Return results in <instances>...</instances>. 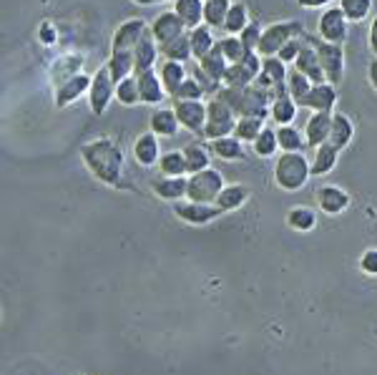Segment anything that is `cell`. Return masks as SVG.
I'll return each mask as SVG.
<instances>
[{
    "mask_svg": "<svg viewBox=\"0 0 377 375\" xmlns=\"http://www.w3.org/2000/svg\"><path fill=\"white\" fill-rule=\"evenodd\" d=\"M292 66L299 71V73L307 76L312 83H324V81H327V76H324V71H322V63H319V56H317V51H314L312 41L307 38V33H304L302 51H299L297 61H294Z\"/></svg>",
    "mask_w": 377,
    "mask_h": 375,
    "instance_id": "15",
    "label": "cell"
},
{
    "mask_svg": "<svg viewBox=\"0 0 377 375\" xmlns=\"http://www.w3.org/2000/svg\"><path fill=\"white\" fill-rule=\"evenodd\" d=\"M111 98H116V81H113L111 71H108V63H103L93 73V81H91L88 88V106L93 111V116H103Z\"/></svg>",
    "mask_w": 377,
    "mask_h": 375,
    "instance_id": "7",
    "label": "cell"
},
{
    "mask_svg": "<svg viewBox=\"0 0 377 375\" xmlns=\"http://www.w3.org/2000/svg\"><path fill=\"white\" fill-rule=\"evenodd\" d=\"M312 81L307 78V76L304 73H299L297 68H289V76H287V88H289V96L294 98V101H297V106L302 108L304 106V98H307V93L312 91Z\"/></svg>",
    "mask_w": 377,
    "mask_h": 375,
    "instance_id": "40",
    "label": "cell"
},
{
    "mask_svg": "<svg viewBox=\"0 0 377 375\" xmlns=\"http://www.w3.org/2000/svg\"><path fill=\"white\" fill-rule=\"evenodd\" d=\"M136 78H138V91H141V103H146V106H159L169 96L156 68L141 71V73H136Z\"/></svg>",
    "mask_w": 377,
    "mask_h": 375,
    "instance_id": "16",
    "label": "cell"
},
{
    "mask_svg": "<svg viewBox=\"0 0 377 375\" xmlns=\"http://www.w3.org/2000/svg\"><path fill=\"white\" fill-rule=\"evenodd\" d=\"M161 56H164L166 61H179V63L192 61L194 51H192V36H189V31L181 33L179 38H174V41H169V43L161 46Z\"/></svg>",
    "mask_w": 377,
    "mask_h": 375,
    "instance_id": "29",
    "label": "cell"
},
{
    "mask_svg": "<svg viewBox=\"0 0 377 375\" xmlns=\"http://www.w3.org/2000/svg\"><path fill=\"white\" fill-rule=\"evenodd\" d=\"M197 63H199V71H202L204 76H209L214 83L224 86V73H227V68H229V61H227V56L222 53L219 43H217V48H214L212 53H207L202 61H197Z\"/></svg>",
    "mask_w": 377,
    "mask_h": 375,
    "instance_id": "26",
    "label": "cell"
},
{
    "mask_svg": "<svg viewBox=\"0 0 377 375\" xmlns=\"http://www.w3.org/2000/svg\"><path fill=\"white\" fill-rule=\"evenodd\" d=\"M302 46H304V33L302 36H297V38H292V41H289V43L284 46L279 53H277V58L284 61V63H294L297 56H299V51H302Z\"/></svg>",
    "mask_w": 377,
    "mask_h": 375,
    "instance_id": "49",
    "label": "cell"
},
{
    "mask_svg": "<svg viewBox=\"0 0 377 375\" xmlns=\"http://www.w3.org/2000/svg\"><path fill=\"white\" fill-rule=\"evenodd\" d=\"M219 48H222V53L227 56L229 63H242L244 61V56L249 53V51L244 48V43H242L239 36H227L219 41Z\"/></svg>",
    "mask_w": 377,
    "mask_h": 375,
    "instance_id": "47",
    "label": "cell"
},
{
    "mask_svg": "<svg viewBox=\"0 0 377 375\" xmlns=\"http://www.w3.org/2000/svg\"><path fill=\"white\" fill-rule=\"evenodd\" d=\"M227 187L222 172L217 169H204V172L189 174V192L186 199L189 202H202V204H217V197L222 194V189Z\"/></svg>",
    "mask_w": 377,
    "mask_h": 375,
    "instance_id": "4",
    "label": "cell"
},
{
    "mask_svg": "<svg viewBox=\"0 0 377 375\" xmlns=\"http://www.w3.org/2000/svg\"><path fill=\"white\" fill-rule=\"evenodd\" d=\"M332 0H297L299 8H307V11H319V8H329Z\"/></svg>",
    "mask_w": 377,
    "mask_h": 375,
    "instance_id": "52",
    "label": "cell"
},
{
    "mask_svg": "<svg viewBox=\"0 0 377 375\" xmlns=\"http://www.w3.org/2000/svg\"><path fill=\"white\" fill-rule=\"evenodd\" d=\"M262 33H264V28L259 26L257 21H252L249 26L244 28V31L239 33V38H242V43H244V48L249 51H257L259 48V41H262Z\"/></svg>",
    "mask_w": 377,
    "mask_h": 375,
    "instance_id": "48",
    "label": "cell"
},
{
    "mask_svg": "<svg viewBox=\"0 0 377 375\" xmlns=\"http://www.w3.org/2000/svg\"><path fill=\"white\" fill-rule=\"evenodd\" d=\"M91 81H93V76H88V73H76V76H71V78H66L63 83H58V86H56V93H53L56 108L71 106V103L78 101V98L83 96V93H88Z\"/></svg>",
    "mask_w": 377,
    "mask_h": 375,
    "instance_id": "11",
    "label": "cell"
},
{
    "mask_svg": "<svg viewBox=\"0 0 377 375\" xmlns=\"http://www.w3.org/2000/svg\"><path fill=\"white\" fill-rule=\"evenodd\" d=\"M161 56V46L159 41L154 38V33H151V28L144 33V38L136 43V48H133V61H136V73H141V71H149V68H156V61H159Z\"/></svg>",
    "mask_w": 377,
    "mask_h": 375,
    "instance_id": "19",
    "label": "cell"
},
{
    "mask_svg": "<svg viewBox=\"0 0 377 375\" xmlns=\"http://www.w3.org/2000/svg\"><path fill=\"white\" fill-rule=\"evenodd\" d=\"M317 36L329 43L345 46L347 36H350V21L342 13L340 6H329L322 11V16L317 18Z\"/></svg>",
    "mask_w": 377,
    "mask_h": 375,
    "instance_id": "8",
    "label": "cell"
},
{
    "mask_svg": "<svg viewBox=\"0 0 377 375\" xmlns=\"http://www.w3.org/2000/svg\"><path fill=\"white\" fill-rule=\"evenodd\" d=\"M214 28H209L207 23H202V26L192 28L189 31V36H192V51H194V58L202 61L207 53H212L214 48H217V38H214Z\"/></svg>",
    "mask_w": 377,
    "mask_h": 375,
    "instance_id": "30",
    "label": "cell"
},
{
    "mask_svg": "<svg viewBox=\"0 0 377 375\" xmlns=\"http://www.w3.org/2000/svg\"><path fill=\"white\" fill-rule=\"evenodd\" d=\"M297 101H294L289 93H284V96H277L274 101H272L269 106V118L277 123V126H284V123H292L294 118H297Z\"/></svg>",
    "mask_w": 377,
    "mask_h": 375,
    "instance_id": "31",
    "label": "cell"
},
{
    "mask_svg": "<svg viewBox=\"0 0 377 375\" xmlns=\"http://www.w3.org/2000/svg\"><path fill=\"white\" fill-rule=\"evenodd\" d=\"M335 106H337V86L324 81V83H314L312 91L304 98L302 108H309V111H335Z\"/></svg>",
    "mask_w": 377,
    "mask_h": 375,
    "instance_id": "20",
    "label": "cell"
},
{
    "mask_svg": "<svg viewBox=\"0 0 377 375\" xmlns=\"http://www.w3.org/2000/svg\"><path fill=\"white\" fill-rule=\"evenodd\" d=\"M302 26H299L297 21H282V23H272V26L264 28V33H262V41H259V48H257V53L262 56V58H267V56H277L284 46L292 41V38L302 36Z\"/></svg>",
    "mask_w": 377,
    "mask_h": 375,
    "instance_id": "5",
    "label": "cell"
},
{
    "mask_svg": "<svg viewBox=\"0 0 377 375\" xmlns=\"http://www.w3.org/2000/svg\"><path fill=\"white\" fill-rule=\"evenodd\" d=\"M179 123L192 134H204L207 129V103L204 101H171Z\"/></svg>",
    "mask_w": 377,
    "mask_h": 375,
    "instance_id": "10",
    "label": "cell"
},
{
    "mask_svg": "<svg viewBox=\"0 0 377 375\" xmlns=\"http://www.w3.org/2000/svg\"><path fill=\"white\" fill-rule=\"evenodd\" d=\"M337 159H340V149H337V146H332L329 141L317 146V149H314V156L309 159L312 177H324V174H329L337 166Z\"/></svg>",
    "mask_w": 377,
    "mask_h": 375,
    "instance_id": "23",
    "label": "cell"
},
{
    "mask_svg": "<svg viewBox=\"0 0 377 375\" xmlns=\"http://www.w3.org/2000/svg\"><path fill=\"white\" fill-rule=\"evenodd\" d=\"M133 3H136V6H154L156 0H133Z\"/></svg>",
    "mask_w": 377,
    "mask_h": 375,
    "instance_id": "55",
    "label": "cell"
},
{
    "mask_svg": "<svg viewBox=\"0 0 377 375\" xmlns=\"http://www.w3.org/2000/svg\"><path fill=\"white\" fill-rule=\"evenodd\" d=\"M156 3H166V0H156Z\"/></svg>",
    "mask_w": 377,
    "mask_h": 375,
    "instance_id": "56",
    "label": "cell"
},
{
    "mask_svg": "<svg viewBox=\"0 0 377 375\" xmlns=\"http://www.w3.org/2000/svg\"><path fill=\"white\" fill-rule=\"evenodd\" d=\"M252 151H254L259 159H272V156L279 151V139H277V129L272 126H264L262 134L252 141Z\"/></svg>",
    "mask_w": 377,
    "mask_h": 375,
    "instance_id": "38",
    "label": "cell"
},
{
    "mask_svg": "<svg viewBox=\"0 0 377 375\" xmlns=\"http://www.w3.org/2000/svg\"><path fill=\"white\" fill-rule=\"evenodd\" d=\"M337 6L342 8V13H345L350 23H362V21H367V16H370L372 0H340Z\"/></svg>",
    "mask_w": 377,
    "mask_h": 375,
    "instance_id": "44",
    "label": "cell"
},
{
    "mask_svg": "<svg viewBox=\"0 0 377 375\" xmlns=\"http://www.w3.org/2000/svg\"><path fill=\"white\" fill-rule=\"evenodd\" d=\"M237 113L234 108L229 106L224 98L214 96L212 101L207 103V129H204V139L214 141V139H222V136H232L234 134V126H237Z\"/></svg>",
    "mask_w": 377,
    "mask_h": 375,
    "instance_id": "3",
    "label": "cell"
},
{
    "mask_svg": "<svg viewBox=\"0 0 377 375\" xmlns=\"http://www.w3.org/2000/svg\"><path fill=\"white\" fill-rule=\"evenodd\" d=\"M159 174L161 177H189L184 151H166V154H161Z\"/></svg>",
    "mask_w": 377,
    "mask_h": 375,
    "instance_id": "35",
    "label": "cell"
},
{
    "mask_svg": "<svg viewBox=\"0 0 377 375\" xmlns=\"http://www.w3.org/2000/svg\"><path fill=\"white\" fill-rule=\"evenodd\" d=\"M38 38H41L43 46H53L56 43V28H53V23H43L41 31H38Z\"/></svg>",
    "mask_w": 377,
    "mask_h": 375,
    "instance_id": "51",
    "label": "cell"
},
{
    "mask_svg": "<svg viewBox=\"0 0 377 375\" xmlns=\"http://www.w3.org/2000/svg\"><path fill=\"white\" fill-rule=\"evenodd\" d=\"M174 215L181 222H189V225H209L217 217L224 215L222 207L217 204H202V202H174Z\"/></svg>",
    "mask_w": 377,
    "mask_h": 375,
    "instance_id": "9",
    "label": "cell"
},
{
    "mask_svg": "<svg viewBox=\"0 0 377 375\" xmlns=\"http://www.w3.org/2000/svg\"><path fill=\"white\" fill-rule=\"evenodd\" d=\"M146 31H149V26H146V21H141V18H131V21H123L121 26L113 31L111 51H133V48H136L138 41L144 38Z\"/></svg>",
    "mask_w": 377,
    "mask_h": 375,
    "instance_id": "13",
    "label": "cell"
},
{
    "mask_svg": "<svg viewBox=\"0 0 377 375\" xmlns=\"http://www.w3.org/2000/svg\"><path fill=\"white\" fill-rule=\"evenodd\" d=\"M355 139V123L347 113H335L332 118V131H329V144L337 146L340 151H345L347 146Z\"/></svg>",
    "mask_w": 377,
    "mask_h": 375,
    "instance_id": "24",
    "label": "cell"
},
{
    "mask_svg": "<svg viewBox=\"0 0 377 375\" xmlns=\"http://www.w3.org/2000/svg\"><path fill=\"white\" fill-rule=\"evenodd\" d=\"M151 189L159 199L166 202H179L189 192V177H159L151 182Z\"/></svg>",
    "mask_w": 377,
    "mask_h": 375,
    "instance_id": "22",
    "label": "cell"
},
{
    "mask_svg": "<svg viewBox=\"0 0 377 375\" xmlns=\"http://www.w3.org/2000/svg\"><path fill=\"white\" fill-rule=\"evenodd\" d=\"M317 199V207L324 212V215H342V212L350 207V194L345 189L335 187V184H324V187L317 189L314 194Z\"/></svg>",
    "mask_w": 377,
    "mask_h": 375,
    "instance_id": "17",
    "label": "cell"
},
{
    "mask_svg": "<svg viewBox=\"0 0 377 375\" xmlns=\"http://www.w3.org/2000/svg\"><path fill=\"white\" fill-rule=\"evenodd\" d=\"M81 159L98 182L121 187L123 182V151L111 139H93L81 146Z\"/></svg>",
    "mask_w": 377,
    "mask_h": 375,
    "instance_id": "1",
    "label": "cell"
},
{
    "mask_svg": "<svg viewBox=\"0 0 377 375\" xmlns=\"http://www.w3.org/2000/svg\"><path fill=\"white\" fill-rule=\"evenodd\" d=\"M133 159L138 161L141 166H159L161 159V149H159V136L154 131H144L138 134L136 141H133Z\"/></svg>",
    "mask_w": 377,
    "mask_h": 375,
    "instance_id": "18",
    "label": "cell"
},
{
    "mask_svg": "<svg viewBox=\"0 0 377 375\" xmlns=\"http://www.w3.org/2000/svg\"><path fill=\"white\" fill-rule=\"evenodd\" d=\"M257 78V73L249 68V66L242 61V63H229L227 73H224V86L229 88H247L252 86Z\"/></svg>",
    "mask_w": 377,
    "mask_h": 375,
    "instance_id": "36",
    "label": "cell"
},
{
    "mask_svg": "<svg viewBox=\"0 0 377 375\" xmlns=\"http://www.w3.org/2000/svg\"><path fill=\"white\" fill-rule=\"evenodd\" d=\"M287 225L297 232H309L317 225V217H314V212L307 210V207H294V210L287 212Z\"/></svg>",
    "mask_w": 377,
    "mask_h": 375,
    "instance_id": "45",
    "label": "cell"
},
{
    "mask_svg": "<svg viewBox=\"0 0 377 375\" xmlns=\"http://www.w3.org/2000/svg\"><path fill=\"white\" fill-rule=\"evenodd\" d=\"M232 3L234 0H204V23L209 28H224Z\"/></svg>",
    "mask_w": 377,
    "mask_h": 375,
    "instance_id": "39",
    "label": "cell"
},
{
    "mask_svg": "<svg viewBox=\"0 0 377 375\" xmlns=\"http://www.w3.org/2000/svg\"><path fill=\"white\" fill-rule=\"evenodd\" d=\"M307 38L312 41L314 51L319 56V63H322V71L327 76L329 83L340 86L342 78H345V48L337 43H329V41H322V38H314L307 33Z\"/></svg>",
    "mask_w": 377,
    "mask_h": 375,
    "instance_id": "6",
    "label": "cell"
},
{
    "mask_svg": "<svg viewBox=\"0 0 377 375\" xmlns=\"http://www.w3.org/2000/svg\"><path fill=\"white\" fill-rule=\"evenodd\" d=\"M209 154H212V149H207V146L199 144V141L186 146L184 156H186V166H189V174H197V172L209 169V159H212Z\"/></svg>",
    "mask_w": 377,
    "mask_h": 375,
    "instance_id": "41",
    "label": "cell"
},
{
    "mask_svg": "<svg viewBox=\"0 0 377 375\" xmlns=\"http://www.w3.org/2000/svg\"><path fill=\"white\" fill-rule=\"evenodd\" d=\"M174 11L184 21L186 31L204 23V0H174Z\"/></svg>",
    "mask_w": 377,
    "mask_h": 375,
    "instance_id": "28",
    "label": "cell"
},
{
    "mask_svg": "<svg viewBox=\"0 0 377 375\" xmlns=\"http://www.w3.org/2000/svg\"><path fill=\"white\" fill-rule=\"evenodd\" d=\"M249 23H252V18H249L247 3L234 0L232 8H229V13H227V21H224V33H227V36H239Z\"/></svg>",
    "mask_w": 377,
    "mask_h": 375,
    "instance_id": "33",
    "label": "cell"
},
{
    "mask_svg": "<svg viewBox=\"0 0 377 375\" xmlns=\"http://www.w3.org/2000/svg\"><path fill=\"white\" fill-rule=\"evenodd\" d=\"M209 149H212V154L219 156L222 161H242L244 159V154H247L244 141H239L234 134L209 141Z\"/></svg>",
    "mask_w": 377,
    "mask_h": 375,
    "instance_id": "25",
    "label": "cell"
},
{
    "mask_svg": "<svg viewBox=\"0 0 377 375\" xmlns=\"http://www.w3.org/2000/svg\"><path fill=\"white\" fill-rule=\"evenodd\" d=\"M277 139H279V151H302L307 146V139L294 123L277 126Z\"/></svg>",
    "mask_w": 377,
    "mask_h": 375,
    "instance_id": "37",
    "label": "cell"
},
{
    "mask_svg": "<svg viewBox=\"0 0 377 375\" xmlns=\"http://www.w3.org/2000/svg\"><path fill=\"white\" fill-rule=\"evenodd\" d=\"M312 177V166L302 151H282L274 164V182L284 192H299Z\"/></svg>",
    "mask_w": 377,
    "mask_h": 375,
    "instance_id": "2",
    "label": "cell"
},
{
    "mask_svg": "<svg viewBox=\"0 0 377 375\" xmlns=\"http://www.w3.org/2000/svg\"><path fill=\"white\" fill-rule=\"evenodd\" d=\"M116 101L123 103V106H138V103H141V91H138L136 73L116 83Z\"/></svg>",
    "mask_w": 377,
    "mask_h": 375,
    "instance_id": "43",
    "label": "cell"
},
{
    "mask_svg": "<svg viewBox=\"0 0 377 375\" xmlns=\"http://www.w3.org/2000/svg\"><path fill=\"white\" fill-rule=\"evenodd\" d=\"M367 41H370V51H372V56H375V58H377V16L370 21V38H367Z\"/></svg>",
    "mask_w": 377,
    "mask_h": 375,
    "instance_id": "54",
    "label": "cell"
},
{
    "mask_svg": "<svg viewBox=\"0 0 377 375\" xmlns=\"http://www.w3.org/2000/svg\"><path fill=\"white\" fill-rule=\"evenodd\" d=\"M262 129H264V118H259V116H239V118H237V126H234V136H237L239 141L252 144V141H254L257 136L262 134Z\"/></svg>",
    "mask_w": 377,
    "mask_h": 375,
    "instance_id": "42",
    "label": "cell"
},
{
    "mask_svg": "<svg viewBox=\"0 0 377 375\" xmlns=\"http://www.w3.org/2000/svg\"><path fill=\"white\" fill-rule=\"evenodd\" d=\"M360 267L367 274H377V250H367L360 257Z\"/></svg>",
    "mask_w": 377,
    "mask_h": 375,
    "instance_id": "50",
    "label": "cell"
},
{
    "mask_svg": "<svg viewBox=\"0 0 377 375\" xmlns=\"http://www.w3.org/2000/svg\"><path fill=\"white\" fill-rule=\"evenodd\" d=\"M367 81H370L372 91L377 93V58L372 56V61L367 63Z\"/></svg>",
    "mask_w": 377,
    "mask_h": 375,
    "instance_id": "53",
    "label": "cell"
},
{
    "mask_svg": "<svg viewBox=\"0 0 377 375\" xmlns=\"http://www.w3.org/2000/svg\"><path fill=\"white\" fill-rule=\"evenodd\" d=\"M106 63H108V71H111V76H113V81H116V83L136 73L133 51H111V58H108Z\"/></svg>",
    "mask_w": 377,
    "mask_h": 375,
    "instance_id": "34",
    "label": "cell"
},
{
    "mask_svg": "<svg viewBox=\"0 0 377 375\" xmlns=\"http://www.w3.org/2000/svg\"><path fill=\"white\" fill-rule=\"evenodd\" d=\"M159 76H161V83H164L169 96L181 86V83H184L186 78H189L184 63H179V61H166V58L161 61V66H159Z\"/></svg>",
    "mask_w": 377,
    "mask_h": 375,
    "instance_id": "32",
    "label": "cell"
},
{
    "mask_svg": "<svg viewBox=\"0 0 377 375\" xmlns=\"http://www.w3.org/2000/svg\"><path fill=\"white\" fill-rule=\"evenodd\" d=\"M332 118L335 111H312L304 123V139H307L309 149H317V146L327 144L329 131H332Z\"/></svg>",
    "mask_w": 377,
    "mask_h": 375,
    "instance_id": "12",
    "label": "cell"
},
{
    "mask_svg": "<svg viewBox=\"0 0 377 375\" xmlns=\"http://www.w3.org/2000/svg\"><path fill=\"white\" fill-rule=\"evenodd\" d=\"M179 129H181V123H179V116H176L174 106H161L151 113L149 131H154L159 139H171V136L179 134Z\"/></svg>",
    "mask_w": 377,
    "mask_h": 375,
    "instance_id": "21",
    "label": "cell"
},
{
    "mask_svg": "<svg viewBox=\"0 0 377 375\" xmlns=\"http://www.w3.org/2000/svg\"><path fill=\"white\" fill-rule=\"evenodd\" d=\"M151 33H154V38L159 41V46L169 43V41H174V38H179L181 33H186V26L184 21H181L179 16H176V11L171 8V11H161L159 16L151 21Z\"/></svg>",
    "mask_w": 377,
    "mask_h": 375,
    "instance_id": "14",
    "label": "cell"
},
{
    "mask_svg": "<svg viewBox=\"0 0 377 375\" xmlns=\"http://www.w3.org/2000/svg\"><path fill=\"white\" fill-rule=\"evenodd\" d=\"M249 197H252V192H249V187H244V184H227V187L222 189V194L217 197V207H222L224 215H227V212H234V210H239V207H244Z\"/></svg>",
    "mask_w": 377,
    "mask_h": 375,
    "instance_id": "27",
    "label": "cell"
},
{
    "mask_svg": "<svg viewBox=\"0 0 377 375\" xmlns=\"http://www.w3.org/2000/svg\"><path fill=\"white\" fill-rule=\"evenodd\" d=\"M204 96H207V91H204V86L199 83V78H186L169 98L171 101H202Z\"/></svg>",
    "mask_w": 377,
    "mask_h": 375,
    "instance_id": "46",
    "label": "cell"
}]
</instances>
